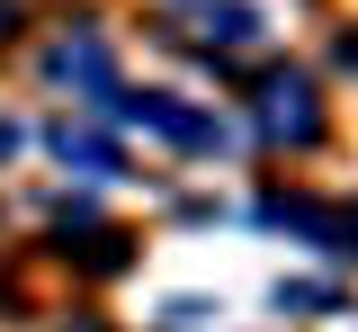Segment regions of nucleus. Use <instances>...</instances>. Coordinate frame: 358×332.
Listing matches in <instances>:
<instances>
[{
    "mask_svg": "<svg viewBox=\"0 0 358 332\" xmlns=\"http://www.w3.org/2000/svg\"><path fill=\"white\" fill-rule=\"evenodd\" d=\"M117 117H126V126H152V135H171V144H188V153H224V126H215V117H197V108H179V99H162V90L117 99Z\"/></svg>",
    "mask_w": 358,
    "mask_h": 332,
    "instance_id": "obj_1",
    "label": "nucleus"
},
{
    "mask_svg": "<svg viewBox=\"0 0 358 332\" xmlns=\"http://www.w3.org/2000/svg\"><path fill=\"white\" fill-rule=\"evenodd\" d=\"M260 135L268 144H313L322 135V108H313V81H296V72H278L260 90Z\"/></svg>",
    "mask_w": 358,
    "mask_h": 332,
    "instance_id": "obj_2",
    "label": "nucleus"
},
{
    "mask_svg": "<svg viewBox=\"0 0 358 332\" xmlns=\"http://www.w3.org/2000/svg\"><path fill=\"white\" fill-rule=\"evenodd\" d=\"M45 72H54L63 90H90V99H117V63H108V46H99V36H63V46L45 54Z\"/></svg>",
    "mask_w": 358,
    "mask_h": 332,
    "instance_id": "obj_3",
    "label": "nucleus"
},
{
    "mask_svg": "<svg viewBox=\"0 0 358 332\" xmlns=\"http://www.w3.org/2000/svg\"><path fill=\"white\" fill-rule=\"evenodd\" d=\"M54 153H63V162H81L90 180H108V171H117V144H108V135H90V126H72V117L54 126Z\"/></svg>",
    "mask_w": 358,
    "mask_h": 332,
    "instance_id": "obj_4",
    "label": "nucleus"
},
{
    "mask_svg": "<svg viewBox=\"0 0 358 332\" xmlns=\"http://www.w3.org/2000/svg\"><path fill=\"white\" fill-rule=\"evenodd\" d=\"M206 36H215V46H251V36H260V9H242V0H215V9H206Z\"/></svg>",
    "mask_w": 358,
    "mask_h": 332,
    "instance_id": "obj_5",
    "label": "nucleus"
},
{
    "mask_svg": "<svg viewBox=\"0 0 358 332\" xmlns=\"http://www.w3.org/2000/svg\"><path fill=\"white\" fill-rule=\"evenodd\" d=\"M9 153H18V126H9V117H0V162H9Z\"/></svg>",
    "mask_w": 358,
    "mask_h": 332,
    "instance_id": "obj_6",
    "label": "nucleus"
}]
</instances>
